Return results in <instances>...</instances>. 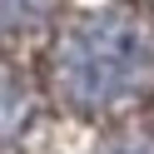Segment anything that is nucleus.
Instances as JSON below:
<instances>
[{
  "instance_id": "obj_1",
  "label": "nucleus",
  "mask_w": 154,
  "mask_h": 154,
  "mask_svg": "<svg viewBox=\"0 0 154 154\" xmlns=\"http://www.w3.org/2000/svg\"><path fill=\"white\" fill-rule=\"evenodd\" d=\"M154 80V40L124 15L80 20L55 50V90L70 109H119Z\"/></svg>"
},
{
  "instance_id": "obj_4",
  "label": "nucleus",
  "mask_w": 154,
  "mask_h": 154,
  "mask_svg": "<svg viewBox=\"0 0 154 154\" xmlns=\"http://www.w3.org/2000/svg\"><path fill=\"white\" fill-rule=\"evenodd\" d=\"M100 154H154V139L149 134H114Z\"/></svg>"
},
{
  "instance_id": "obj_3",
  "label": "nucleus",
  "mask_w": 154,
  "mask_h": 154,
  "mask_svg": "<svg viewBox=\"0 0 154 154\" xmlns=\"http://www.w3.org/2000/svg\"><path fill=\"white\" fill-rule=\"evenodd\" d=\"M55 0H0V30H35Z\"/></svg>"
},
{
  "instance_id": "obj_2",
  "label": "nucleus",
  "mask_w": 154,
  "mask_h": 154,
  "mask_svg": "<svg viewBox=\"0 0 154 154\" xmlns=\"http://www.w3.org/2000/svg\"><path fill=\"white\" fill-rule=\"evenodd\" d=\"M25 119H30V94H25L15 80L0 75V144H10L15 134L25 129Z\"/></svg>"
}]
</instances>
